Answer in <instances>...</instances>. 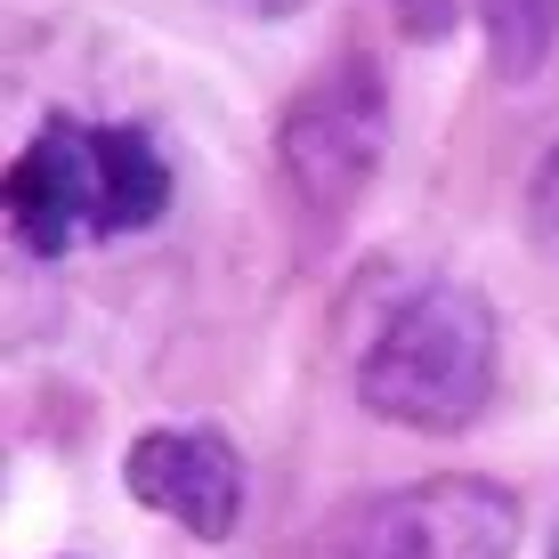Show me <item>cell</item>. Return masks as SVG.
Listing matches in <instances>:
<instances>
[{"mask_svg":"<svg viewBox=\"0 0 559 559\" xmlns=\"http://www.w3.org/2000/svg\"><path fill=\"white\" fill-rule=\"evenodd\" d=\"M495 397V308L478 284L430 276L381 317L357 357V406L421 438H454Z\"/></svg>","mask_w":559,"mask_h":559,"instance_id":"1","label":"cell"},{"mask_svg":"<svg viewBox=\"0 0 559 559\" xmlns=\"http://www.w3.org/2000/svg\"><path fill=\"white\" fill-rule=\"evenodd\" d=\"M381 146H390V90H381L373 57H333L276 114V170L308 211V227L349 219L381 170Z\"/></svg>","mask_w":559,"mask_h":559,"instance_id":"2","label":"cell"},{"mask_svg":"<svg viewBox=\"0 0 559 559\" xmlns=\"http://www.w3.org/2000/svg\"><path fill=\"white\" fill-rule=\"evenodd\" d=\"M519 495L503 478H414L349 503L324 527V559H511L519 551Z\"/></svg>","mask_w":559,"mask_h":559,"instance_id":"3","label":"cell"},{"mask_svg":"<svg viewBox=\"0 0 559 559\" xmlns=\"http://www.w3.org/2000/svg\"><path fill=\"white\" fill-rule=\"evenodd\" d=\"M122 487L130 503L163 511L170 527H187L195 544H227L243 527V454L227 430L211 421H163V430H139L122 447Z\"/></svg>","mask_w":559,"mask_h":559,"instance_id":"4","label":"cell"},{"mask_svg":"<svg viewBox=\"0 0 559 559\" xmlns=\"http://www.w3.org/2000/svg\"><path fill=\"white\" fill-rule=\"evenodd\" d=\"M0 203H9V236L25 243L33 260H66L82 236H98V219H106L98 130L66 122V114H57V122H41V139L16 146Z\"/></svg>","mask_w":559,"mask_h":559,"instance_id":"5","label":"cell"},{"mask_svg":"<svg viewBox=\"0 0 559 559\" xmlns=\"http://www.w3.org/2000/svg\"><path fill=\"white\" fill-rule=\"evenodd\" d=\"M98 179H106V219L98 236H130V227H154L170 211V163L146 130L130 122H98Z\"/></svg>","mask_w":559,"mask_h":559,"instance_id":"6","label":"cell"},{"mask_svg":"<svg viewBox=\"0 0 559 559\" xmlns=\"http://www.w3.org/2000/svg\"><path fill=\"white\" fill-rule=\"evenodd\" d=\"M478 25H487V57L503 82H535L544 57L559 49V0H478Z\"/></svg>","mask_w":559,"mask_h":559,"instance_id":"7","label":"cell"},{"mask_svg":"<svg viewBox=\"0 0 559 559\" xmlns=\"http://www.w3.org/2000/svg\"><path fill=\"white\" fill-rule=\"evenodd\" d=\"M527 227H535V243L559 252V139L544 146V163H535V179H527Z\"/></svg>","mask_w":559,"mask_h":559,"instance_id":"8","label":"cell"},{"mask_svg":"<svg viewBox=\"0 0 559 559\" xmlns=\"http://www.w3.org/2000/svg\"><path fill=\"white\" fill-rule=\"evenodd\" d=\"M390 16L414 33V41H447L454 33V0H390Z\"/></svg>","mask_w":559,"mask_h":559,"instance_id":"9","label":"cell"},{"mask_svg":"<svg viewBox=\"0 0 559 559\" xmlns=\"http://www.w3.org/2000/svg\"><path fill=\"white\" fill-rule=\"evenodd\" d=\"M260 9H293V0H260Z\"/></svg>","mask_w":559,"mask_h":559,"instance_id":"10","label":"cell"},{"mask_svg":"<svg viewBox=\"0 0 559 559\" xmlns=\"http://www.w3.org/2000/svg\"><path fill=\"white\" fill-rule=\"evenodd\" d=\"M551 559H559V535H551Z\"/></svg>","mask_w":559,"mask_h":559,"instance_id":"11","label":"cell"}]
</instances>
